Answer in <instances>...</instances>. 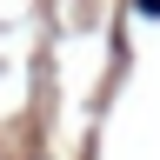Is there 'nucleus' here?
Masks as SVG:
<instances>
[{"mask_svg":"<svg viewBox=\"0 0 160 160\" xmlns=\"http://www.w3.org/2000/svg\"><path fill=\"white\" fill-rule=\"evenodd\" d=\"M140 13H160V0H140Z\"/></svg>","mask_w":160,"mask_h":160,"instance_id":"f257e3e1","label":"nucleus"}]
</instances>
